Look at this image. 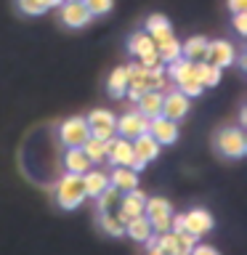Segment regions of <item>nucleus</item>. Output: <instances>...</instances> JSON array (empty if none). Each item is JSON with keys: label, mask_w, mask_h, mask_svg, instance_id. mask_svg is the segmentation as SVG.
Segmentation results:
<instances>
[{"label": "nucleus", "mask_w": 247, "mask_h": 255, "mask_svg": "<svg viewBox=\"0 0 247 255\" xmlns=\"http://www.w3.org/2000/svg\"><path fill=\"white\" fill-rule=\"evenodd\" d=\"M85 199V189H83V178L77 173H67L61 175L59 183H56V202L64 210H75V207L83 205Z\"/></svg>", "instance_id": "f257e3e1"}, {"label": "nucleus", "mask_w": 247, "mask_h": 255, "mask_svg": "<svg viewBox=\"0 0 247 255\" xmlns=\"http://www.w3.org/2000/svg\"><path fill=\"white\" fill-rule=\"evenodd\" d=\"M215 149L221 157L229 159H242L247 154V135L242 128H223L215 135Z\"/></svg>", "instance_id": "f03ea898"}, {"label": "nucleus", "mask_w": 247, "mask_h": 255, "mask_svg": "<svg viewBox=\"0 0 247 255\" xmlns=\"http://www.w3.org/2000/svg\"><path fill=\"white\" fill-rule=\"evenodd\" d=\"M143 215L149 218V223H151V231H154V234L170 231L173 205L167 202L165 197H146V202H143Z\"/></svg>", "instance_id": "7ed1b4c3"}, {"label": "nucleus", "mask_w": 247, "mask_h": 255, "mask_svg": "<svg viewBox=\"0 0 247 255\" xmlns=\"http://www.w3.org/2000/svg\"><path fill=\"white\" fill-rule=\"evenodd\" d=\"M59 19L64 27H69V29H83L91 24V11L85 8L83 0H64V3L59 5Z\"/></svg>", "instance_id": "20e7f679"}, {"label": "nucleus", "mask_w": 247, "mask_h": 255, "mask_svg": "<svg viewBox=\"0 0 247 255\" xmlns=\"http://www.w3.org/2000/svg\"><path fill=\"white\" fill-rule=\"evenodd\" d=\"M85 123H88L91 135H93V138H99V141H109V138H115V135H117V130H115L117 117L112 115L109 109H93L91 115L85 117Z\"/></svg>", "instance_id": "39448f33"}, {"label": "nucleus", "mask_w": 247, "mask_h": 255, "mask_svg": "<svg viewBox=\"0 0 247 255\" xmlns=\"http://www.w3.org/2000/svg\"><path fill=\"white\" fill-rule=\"evenodd\" d=\"M143 202H146V194L138 191V186L130 189V191H123V194H120V205H117V221L125 226L130 218L143 215Z\"/></svg>", "instance_id": "423d86ee"}, {"label": "nucleus", "mask_w": 247, "mask_h": 255, "mask_svg": "<svg viewBox=\"0 0 247 255\" xmlns=\"http://www.w3.org/2000/svg\"><path fill=\"white\" fill-rule=\"evenodd\" d=\"M88 135H91V130H88L85 117H69L59 128V138L64 146H83Z\"/></svg>", "instance_id": "0eeeda50"}, {"label": "nucleus", "mask_w": 247, "mask_h": 255, "mask_svg": "<svg viewBox=\"0 0 247 255\" xmlns=\"http://www.w3.org/2000/svg\"><path fill=\"white\" fill-rule=\"evenodd\" d=\"M146 133L154 135V138L159 141V146H170V143L178 141V123H175V120H170V117H162V115L149 117Z\"/></svg>", "instance_id": "6e6552de"}, {"label": "nucleus", "mask_w": 247, "mask_h": 255, "mask_svg": "<svg viewBox=\"0 0 247 255\" xmlns=\"http://www.w3.org/2000/svg\"><path fill=\"white\" fill-rule=\"evenodd\" d=\"M213 226H215V218L205 210V207H194V210L183 213V231H189V234L205 237L213 231Z\"/></svg>", "instance_id": "1a4fd4ad"}, {"label": "nucleus", "mask_w": 247, "mask_h": 255, "mask_svg": "<svg viewBox=\"0 0 247 255\" xmlns=\"http://www.w3.org/2000/svg\"><path fill=\"white\" fill-rule=\"evenodd\" d=\"M107 159L112 165H123V167H130L133 159H135V151H133V141L130 138H123V135H115V138L107 141Z\"/></svg>", "instance_id": "9d476101"}, {"label": "nucleus", "mask_w": 247, "mask_h": 255, "mask_svg": "<svg viewBox=\"0 0 247 255\" xmlns=\"http://www.w3.org/2000/svg\"><path fill=\"white\" fill-rule=\"evenodd\" d=\"M237 59V51L229 40H207V53H205V61L215 64L218 69H226L231 67Z\"/></svg>", "instance_id": "9b49d317"}, {"label": "nucleus", "mask_w": 247, "mask_h": 255, "mask_svg": "<svg viewBox=\"0 0 247 255\" xmlns=\"http://www.w3.org/2000/svg\"><path fill=\"white\" fill-rule=\"evenodd\" d=\"M189 109H191V101H189V96H183L178 88L175 91H165L162 96V117H170V120H183L189 115Z\"/></svg>", "instance_id": "f8f14e48"}, {"label": "nucleus", "mask_w": 247, "mask_h": 255, "mask_svg": "<svg viewBox=\"0 0 247 255\" xmlns=\"http://www.w3.org/2000/svg\"><path fill=\"white\" fill-rule=\"evenodd\" d=\"M146 128H149V117H143L138 109L135 112H125L123 117L115 123V130L123 135V138H135V135H141V133H146Z\"/></svg>", "instance_id": "ddd939ff"}, {"label": "nucleus", "mask_w": 247, "mask_h": 255, "mask_svg": "<svg viewBox=\"0 0 247 255\" xmlns=\"http://www.w3.org/2000/svg\"><path fill=\"white\" fill-rule=\"evenodd\" d=\"M159 149H162V146H159V141L151 133H141V135H135V138H133V151H135V157L143 159V162L157 159Z\"/></svg>", "instance_id": "4468645a"}, {"label": "nucleus", "mask_w": 247, "mask_h": 255, "mask_svg": "<svg viewBox=\"0 0 247 255\" xmlns=\"http://www.w3.org/2000/svg\"><path fill=\"white\" fill-rule=\"evenodd\" d=\"M83 189H85V197H99L104 189L109 186V173L99 170V167H91V170H85L83 175Z\"/></svg>", "instance_id": "2eb2a0df"}, {"label": "nucleus", "mask_w": 247, "mask_h": 255, "mask_svg": "<svg viewBox=\"0 0 247 255\" xmlns=\"http://www.w3.org/2000/svg\"><path fill=\"white\" fill-rule=\"evenodd\" d=\"M64 167H67V173H77L83 175L85 170H91L93 162L85 157V151L80 146H67V154H64Z\"/></svg>", "instance_id": "dca6fc26"}, {"label": "nucleus", "mask_w": 247, "mask_h": 255, "mask_svg": "<svg viewBox=\"0 0 247 255\" xmlns=\"http://www.w3.org/2000/svg\"><path fill=\"white\" fill-rule=\"evenodd\" d=\"M109 183L120 191H130L138 186V173L130 170V167H123V165H115V170L109 173Z\"/></svg>", "instance_id": "f3484780"}, {"label": "nucleus", "mask_w": 247, "mask_h": 255, "mask_svg": "<svg viewBox=\"0 0 247 255\" xmlns=\"http://www.w3.org/2000/svg\"><path fill=\"white\" fill-rule=\"evenodd\" d=\"M162 91H143L138 96V112L143 117H157V115H162Z\"/></svg>", "instance_id": "a211bd4d"}, {"label": "nucleus", "mask_w": 247, "mask_h": 255, "mask_svg": "<svg viewBox=\"0 0 247 255\" xmlns=\"http://www.w3.org/2000/svg\"><path fill=\"white\" fill-rule=\"evenodd\" d=\"M146 32H149V37L154 40V45H157V43H162V40H167L173 35V27H170V21H167V16L151 13L146 19Z\"/></svg>", "instance_id": "6ab92c4d"}, {"label": "nucleus", "mask_w": 247, "mask_h": 255, "mask_svg": "<svg viewBox=\"0 0 247 255\" xmlns=\"http://www.w3.org/2000/svg\"><path fill=\"white\" fill-rule=\"evenodd\" d=\"M194 77L202 88H215L221 83V69L210 61H194Z\"/></svg>", "instance_id": "aec40b11"}, {"label": "nucleus", "mask_w": 247, "mask_h": 255, "mask_svg": "<svg viewBox=\"0 0 247 255\" xmlns=\"http://www.w3.org/2000/svg\"><path fill=\"white\" fill-rule=\"evenodd\" d=\"M205 53H207V37L205 35H194L181 45V56L189 61H205Z\"/></svg>", "instance_id": "412c9836"}, {"label": "nucleus", "mask_w": 247, "mask_h": 255, "mask_svg": "<svg viewBox=\"0 0 247 255\" xmlns=\"http://www.w3.org/2000/svg\"><path fill=\"white\" fill-rule=\"evenodd\" d=\"M127 51H130L133 59H141L143 53L157 51V45H154V40L149 37V32H133L130 40H127Z\"/></svg>", "instance_id": "4be33fe9"}, {"label": "nucleus", "mask_w": 247, "mask_h": 255, "mask_svg": "<svg viewBox=\"0 0 247 255\" xmlns=\"http://www.w3.org/2000/svg\"><path fill=\"white\" fill-rule=\"evenodd\" d=\"M125 234L130 239H135V242H143V239H149L154 231H151V223H149L146 215H138V218H130L125 223Z\"/></svg>", "instance_id": "5701e85b"}, {"label": "nucleus", "mask_w": 247, "mask_h": 255, "mask_svg": "<svg viewBox=\"0 0 247 255\" xmlns=\"http://www.w3.org/2000/svg\"><path fill=\"white\" fill-rule=\"evenodd\" d=\"M80 149L85 151V157L91 159L93 165H101L104 159H107V141H99V138H93V135H88Z\"/></svg>", "instance_id": "b1692460"}, {"label": "nucleus", "mask_w": 247, "mask_h": 255, "mask_svg": "<svg viewBox=\"0 0 247 255\" xmlns=\"http://www.w3.org/2000/svg\"><path fill=\"white\" fill-rule=\"evenodd\" d=\"M107 91H109V96H115V99L125 96V91H127V69L125 67L112 69V75L107 80Z\"/></svg>", "instance_id": "393cba45"}, {"label": "nucleus", "mask_w": 247, "mask_h": 255, "mask_svg": "<svg viewBox=\"0 0 247 255\" xmlns=\"http://www.w3.org/2000/svg\"><path fill=\"white\" fill-rule=\"evenodd\" d=\"M157 53H159V59H162V64L175 61V59H181V43L175 40V35H170L167 40H162V43H157Z\"/></svg>", "instance_id": "a878e982"}, {"label": "nucleus", "mask_w": 247, "mask_h": 255, "mask_svg": "<svg viewBox=\"0 0 247 255\" xmlns=\"http://www.w3.org/2000/svg\"><path fill=\"white\" fill-rule=\"evenodd\" d=\"M101 229L107 231L109 237H123L125 234V226L117 221V215L112 213V210H104L101 213Z\"/></svg>", "instance_id": "bb28decb"}, {"label": "nucleus", "mask_w": 247, "mask_h": 255, "mask_svg": "<svg viewBox=\"0 0 247 255\" xmlns=\"http://www.w3.org/2000/svg\"><path fill=\"white\" fill-rule=\"evenodd\" d=\"M120 194H123V191H120V189H115V186L109 183V186L104 189L99 197H96V199H99V207H101V213H104V210H115V207L120 205Z\"/></svg>", "instance_id": "cd10ccee"}, {"label": "nucleus", "mask_w": 247, "mask_h": 255, "mask_svg": "<svg viewBox=\"0 0 247 255\" xmlns=\"http://www.w3.org/2000/svg\"><path fill=\"white\" fill-rule=\"evenodd\" d=\"M19 11L27 16H40V13L51 11V8H48L45 0H19Z\"/></svg>", "instance_id": "c85d7f7f"}, {"label": "nucleus", "mask_w": 247, "mask_h": 255, "mask_svg": "<svg viewBox=\"0 0 247 255\" xmlns=\"http://www.w3.org/2000/svg\"><path fill=\"white\" fill-rule=\"evenodd\" d=\"M83 3L91 11V16H107L115 8V0H83Z\"/></svg>", "instance_id": "c756f323"}, {"label": "nucleus", "mask_w": 247, "mask_h": 255, "mask_svg": "<svg viewBox=\"0 0 247 255\" xmlns=\"http://www.w3.org/2000/svg\"><path fill=\"white\" fill-rule=\"evenodd\" d=\"M173 234H175V231H173ZM197 239L199 237L189 234V231H178V234H175V242H178V255H189L191 247L197 245Z\"/></svg>", "instance_id": "7c9ffc66"}, {"label": "nucleus", "mask_w": 247, "mask_h": 255, "mask_svg": "<svg viewBox=\"0 0 247 255\" xmlns=\"http://www.w3.org/2000/svg\"><path fill=\"white\" fill-rule=\"evenodd\" d=\"M178 91H181L183 96H189V99H194V96H199V93L205 91V88L199 85L197 80H189V83H181V85H178Z\"/></svg>", "instance_id": "2f4dec72"}, {"label": "nucleus", "mask_w": 247, "mask_h": 255, "mask_svg": "<svg viewBox=\"0 0 247 255\" xmlns=\"http://www.w3.org/2000/svg\"><path fill=\"white\" fill-rule=\"evenodd\" d=\"M141 64V67H146V69H151V67H159V64H162V59H159V53L157 51H149V53H143L141 59H135Z\"/></svg>", "instance_id": "473e14b6"}, {"label": "nucleus", "mask_w": 247, "mask_h": 255, "mask_svg": "<svg viewBox=\"0 0 247 255\" xmlns=\"http://www.w3.org/2000/svg\"><path fill=\"white\" fill-rule=\"evenodd\" d=\"M234 29L239 32V35H247V11L234 13Z\"/></svg>", "instance_id": "72a5a7b5"}, {"label": "nucleus", "mask_w": 247, "mask_h": 255, "mask_svg": "<svg viewBox=\"0 0 247 255\" xmlns=\"http://www.w3.org/2000/svg\"><path fill=\"white\" fill-rule=\"evenodd\" d=\"M189 255H221L218 250H215V247H210V245H194V247H191V253Z\"/></svg>", "instance_id": "f704fd0d"}, {"label": "nucleus", "mask_w": 247, "mask_h": 255, "mask_svg": "<svg viewBox=\"0 0 247 255\" xmlns=\"http://www.w3.org/2000/svg\"><path fill=\"white\" fill-rule=\"evenodd\" d=\"M229 11H231V13L247 11V0H229Z\"/></svg>", "instance_id": "c9c22d12"}, {"label": "nucleus", "mask_w": 247, "mask_h": 255, "mask_svg": "<svg viewBox=\"0 0 247 255\" xmlns=\"http://www.w3.org/2000/svg\"><path fill=\"white\" fill-rule=\"evenodd\" d=\"M242 125H247V109L242 112V115H239V128H242Z\"/></svg>", "instance_id": "e433bc0d"}, {"label": "nucleus", "mask_w": 247, "mask_h": 255, "mask_svg": "<svg viewBox=\"0 0 247 255\" xmlns=\"http://www.w3.org/2000/svg\"><path fill=\"white\" fill-rule=\"evenodd\" d=\"M149 255H165V253L159 250V247H151V250H149Z\"/></svg>", "instance_id": "4c0bfd02"}]
</instances>
